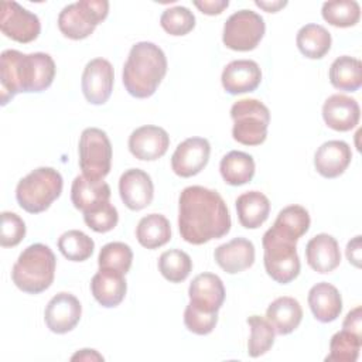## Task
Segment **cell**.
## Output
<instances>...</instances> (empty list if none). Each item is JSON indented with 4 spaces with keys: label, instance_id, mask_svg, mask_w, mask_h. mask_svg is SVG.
Returning a JSON list of instances; mask_svg holds the SVG:
<instances>
[{
    "label": "cell",
    "instance_id": "obj_1",
    "mask_svg": "<svg viewBox=\"0 0 362 362\" xmlns=\"http://www.w3.org/2000/svg\"><path fill=\"white\" fill-rule=\"evenodd\" d=\"M232 226L229 209L215 189L191 185L178 198V229L191 245H204L229 233Z\"/></svg>",
    "mask_w": 362,
    "mask_h": 362
},
{
    "label": "cell",
    "instance_id": "obj_2",
    "mask_svg": "<svg viewBox=\"0 0 362 362\" xmlns=\"http://www.w3.org/2000/svg\"><path fill=\"white\" fill-rule=\"evenodd\" d=\"M55 62L49 54L6 49L0 55V98L7 105L17 93L42 92L52 85Z\"/></svg>",
    "mask_w": 362,
    "mask_h": 362
},
{
    "label": "cell",
    "instance_id": "obj_3",
    "mask_svg": "<svg viewBox=\"0 0 362 362\" xmlns=\"http://www.w3.org/2000/svg\"><path fill=\"white\" fill-rule=\"evenodd\" d=\"M167 74V58L154 42H136L123 66V85L127 93L137 99L154 95Z\"/></svg>",
    "mask_w": 362,
    "mask_h": 362
},
{
    "label": "cell",
    "instance_id": "obj_4",
    "mask_svg": "<svg viewBox=\"0 0 362 362\" xmlns=\"http://www.w3.org/2000/svg\"><path fill=\"white\" fill-rule=\"evenodd\" d=\"M55 267L54 252L47 245L34 243L20 253L11 270V280L21 291L40 294L52 284Z\"/></svg>",
    "mask_w": 362,
    "mask_h": 362
},
{
    "label": "cell",
    "instance_id": "obj_5",
    "mask_svg": "<svg viewBox=\"0 0 362 362\" xmlns=\"http://www.w3.org/2000/svg\"><path fill=\"white\" fill-rule=\"evenodd\" d=\"M297 240L290 235L272 226L263 235V263L266 273L280 284H287L300 274V257L296 247Z\"/></svg>",
    "mask_w": 362,
    "mask_h": 362
},
{
    "label": "cell",
    "instance_id": "obj_6",
    "mask_svg": "<svg viewBox=\"0 0 362 362\" xmlns=\"http://www.w3.org/2000/svg\"><path fill=\"white\" fill-rule=\"evenodd\" d=\"M64 180L52 167H38L21 178L16 187V199L28 214L47 211L59 198Z\"/></svg>",
    "mask_w": 362,
    "mask_h": 362
},
{
    "label": "cell",
    "instance_id": "obj_7",
    "mask_svg": "<svg viewBox=\"0 0 362 362\" xmlns=\"http://www.w3.org/2000/svg\"><path fill=\"white\" fill-rule=\"evenodd\" d=\"M232 137L245 146H260L267 137L270 112L257 99H240L230 107Z\"/></svg>",
    "mask_w": 362,
    "mask_h": 362
},
{
    "label": "cell",
    "instance_id": "obj_8",
    "mask_svg": "<svg viewBox=\"0 0 362 362\" xmlns=\"http://www.w3.org/2000/svg\"><path fill=\"white\" fill-rule=\"evenodd\" d=\"M109 14L106 0H79L65 6L58 16L59 31L71 40L89 37Z\"/></svg>",
    "mask_w": 362,
    "mask_h": 362
},
{
    "label": "cell",
    "instance_id": "obj_9",
    "mask_svg": "<svg viewBox=\"0 0 362 362\" xmlns=\"http://www.w3.org/2000/svg\"><path fill=\"white\" fill-rule=\"evenodd\" d=\"M82 174L92 180H103L112 165V144L107 134L98 127L82 132L78 144Z\"/></svg>",
    "mask_w": 362,
    "mask_h": 362
},
{
    "label": "cell",
    "instance_id": "obj_10",
    "mask_svg": "<svg viewBox=\"0 0 362 362\" xmlns=\"http://www.w3.org/2000/svg\"><path fill=\"white\" fill-rule=\"evenodd\" d=\"M266 31L264 20L252 10H239L229 16L223 24V45L233 51H252L262 41Z\"/></svg>",
    "mask_w": 362,
    "mask_h": 362
},
{
    "label": "cell",
    "instance_id": "obj_11",
    "mask_svg": "<svg viewBox=\"0 0 362 362\" xmlns=\"http://www.w3.org/2000/svg\"><path fill=\"white\" fill-rule=\"evenodd\" d=\"M1 33L13 41L27 44L40 35L41 23L37 14L16 1H3L0 8Z\"/></svg>",
    "mask_w": 362,
    "mask_h": 362
},
{
    "label": "cell",
    "instance_id": "obj_12",
    "mask_svg": "<svg viewBox=\"0 0 362 362\" xmlns=\"http://www.w3.org/2000/svg\"><path fill=\"white\" fill-rule=\"evenodd\" d=\"M115 71L105 58L90 59L82 74V93L92 105H103L112 95Z\"/></svg>",
    "mask_w": 362,
    "mask_h": 362
},
{
    "label": "cell",
    "instance_id": "obj_13",
    "mask_svg": "<svg viewBox=\"0 0 362 362\" xmlns=\"http://www.w3.org/2000/svg\"><path fill=\"white\" fill-rule=\"evenodd\" d=\"M211 144L204 137H189L181 141L171 156L173 171L182 178L199 174L208 164Z\"/></svg>",
    "mask_w": 362,
    "mask_h": 362
},
{
    "label": "cell",
    "instance_id": "obj_14",
    "mask_svg": "<svg viewBox=\"0 0 362 362\" xmlns=\"http://www.w3.org/2000/svg\"><path fill=\"white\" fill-rule=\"evenodd\" d=\"M81 315L82 305L79 300L71 293L61 291L48 301L44 311V321L49 331L66 334L76 327Z\"/></svg>",
    "mask_w": 362,
    "mask_h": 362
},
{
    "label": "cell",
    "instance_id": "obj_15",
    "mask_svg": "<svg viewBox=\"0 0 362 362\" xmlns=\"http://www.w3.org/2000/svg\"><path fill=\"white\" fill-rule=\"evenodd\" d=\"M170 147L168 133L154 124L137 127L129 136L130 153L141 161H154L163 157Z\"/></svg>",
    "mask_w": 362,
    "mask_h": 362
},
{
    "label": "cell",
    "instance_id": "obj_16",
    "mask_svg": "<svg viewBox=\"0 0 362 362\" xmlns=\"http://www.w3.org/2000/svg\"><path fill=\"white\" fill-rule=\"evenodd\" d=\"M119 194L129 209L140 211L151 204L154 198V185L146 171L130 168L120 175Z\"/></svg>",
    "mask_w": 362,
    "mask_h": 362
},
{
    "label": "cell",
    "instance_id": "obj_17",
    "mask_svg": "<svg viewBox=\"0 0 362 362\" xmlns=\"http://www.w3.org/2000/svg\"><path fill=\"white\" fill-rule=\"evenodd\" d=\"M188 296L189 305L205 313H218L225 301L223 281L214 273H201L192 279Z\"/></svg>",
    "mask_w": 362,
    "mask_h": 362
},
{
    "label": "cell",
    "instance_id": "obj_18",
    "mask_svg": "<svg viewBox=\"0 0 362 362\" xmlns=\"http://www.w3.org/2000/svg\"><path fill=\"white\" fill-rule=\"evenodd\" d=\"M221 82L230 95L253 92L262 82V71L252 59H236L223 68Z\"/></svg>",
    "mask_w": 362,
    "mask_h": 362
},
{
    "label": "cell",
    "instance_id": "obj_19",
    "mask_svg": "<svg viewBox=\"0 0 362 362\" xmlns=\"http://www.w3.org/2000/svg\"><path fill=\"white\" fill-rule=\"evenodd\" d=\"M361 117L358 102L346 95H331L322 105V119L325 124L337 132H349L356 127Z\"/></svg>",
    "mask_w": 362,
    "mask_h": 362
},
{
    "label": "cell",
    "instance_id": "obj_20",
    "mask_svg": "<svg viewBox=\"0 0 362 362\" xmlns=\"http://www.w3.org/2000/svg\"><path fill=\"white\" fill-rule=\"evenodd\" d=\"M352 151L342 140H328L322 143L314 154V167L324 178H337L348 168Z\"/></svg>",
    "mask_w": 362,
    "mask_h": 362
},
{
    "label": "cell",
    "instance_id": "obj_21",
    "mask_svg": "<svg viewBox=\"0 0 362 362\" xmlns=\"http://www.w3.org/2000/svg\"><path fill=\"white\" fill-rule=\"evenodd\" d=\"M305 260L317 273L334 272L341 263V252L337 239L328 233H318L305 245Z\"/></svg>",
    "mask_w": 362,
    "mask_h": 362
},
{
    "label": "cell",
    "instance_id": "obj_22",
    "mask_svg": "<svg viewBox=\"0 0 362 362\" xmlns=\"http://www.w3.org/2000/svg\"><path fill=\"white\" fill-rule=\"evenodd\" d=\"M214 257L223 272L236 274L255 263V246L246 238H235L219 245L214 252Z\"/></svg>",
    "mask_w": 362,
    "mask_h": 362
},
{
    "label": "cell",
    "instance_id": "obj_23",
    "mask_svg": "<svg viewBox=\"0 0 362 362\" xmlns=\"http://www.w3.org/2000/svg\"><path fill=\"white\" fill-rule=\"evenodd\" d=\"M127 283L124 274L112 269H99L90 280V293L106 308L117 307L126 296Z\"/></svg>",
    "mask_w": 362,
    "mask_h": 362
},
{
    "label": "cell",
    "instance_id": "obj_24",
    "mask_svg": "<svg viewBox=\"0 0 362 362\" xmlns=\"http://www.w3.org/2000/svg\"><path fill=\"white\" fill-rule=\"evenodd\" d=\"M307 300L314 318L324 324L335 321L342 311V297L338 288L327 281L314 284Z\"/></svg>",
    "mask_w": 362,
    "mask_h": 362
},
{
    "label": "cell",
    "instance_id": "obj_25",
    "mask_svg": "<svg viewBox=\"0 0 362 362\" xmlns=\"http://www.w3.org/2000/svg\"><path fill=\"white\" fill-rule=\"evenodd\" d=\"M110 199V187L103 180H92L83 174L75 177L71 187V201L81 212H88Z\"/></svg>",
    "mask_w": 362,
    "mask_h": 362
},
{
    "label": "cell",
    "instance_id": "obj_26",
    "mask_svg": "<svg viewBox=\"0 0 362 362\" xmlns=\"http://www.w3.org/2000/svg\"><path fill=\"white\" fill-rule=\"evenodd\" d=\"M266 320L273 325L276 334L287 335L300 325L303 308L296 298L283 296L270 303L266 310Z\"/></svg>",
    "mask_w": 362,
    "mask_h": 362
},
{
    "label": "cell",
    "instance_id": "obj_27",
    "mask_svg": "<svg viewBox=\"0 0 362 362\" xmlns=\"http://www.w3.org/2000/svg\"><path fill=\"white\" fill-rule=\"evenodd\" d=\"M235 204L239 223L246 229H257L269 218L270 201L260 191L243 192Z\"/></svg>",
    "mask_w": 362,
    "mask_h": 362
},
{
    "label": "cell",
    "instance_id": "obj_28",
    "mask_svg": "<svg viewBox=\"0 0 362 362\" xmlns=\"http://www.w3.org/2000/svg\"><path fill=\"white\" fill-rule=\"evenodd\" d=\"M255 168L253 157L238 150H232L225 154L219 164V171L223 181L233 187L250 182L255 175Z\"/></svg>",
    "mask_w": 362,
    "mask_h": 362
},
{
    "label": "cell",
    "instance_id": "obj_29",
    "mask_svg": "<svg viewBox=\"0 0 362 362\" xmlns=\"http://www.w3.org/2000/svg\"><path fill=\"white\" fill-rule=\"evenodd\" d=\"M298 51L310 59H321L331 48L332 38L329 31L320 24L303 25L296 37Z\"/></svg>",
    "mask_w": 362,
    "mask_h": 362
},
{
    "label": "cell",
    "instance_id": "obj_30",
    "mask_svg": "<svg viewBox=\"0 0 362 362\" xmlns=\"http://www.w3.org/2000/svg\"><path fill=\"white\" fill-rule=\"evenodd\" d=\"M136 238L146 249H157L171 239V226L161 214H148L143 216L136 228Z\"/></svg>",
    "mask_w": 362,
    "mask_h": 362
},
{
    "label": "cell",
    "instance_id": "obj_31",
    "mask_svg": "<svg viewBox=\"0 0 362 362\" xmlns=\"http://www.w3.org/2000/svg\"><path fill=\"white\" fill-rule=\"evenodd\" d=\"M329 82L334 88L345 92H355L362 85V64L358 58L342 55L329 66Z\"/></svg>",
    "mask_w": 362,
    "mask_h": 362
},
{
    "label": "cell",
    "instance_id": "obj_32",
    "mask_svg": "<svg viewBox=\"0 0 362 362\" xmlns=\"http://www.w3.org/2000/svg\"><path fill=\"white\" fill-rule=\"evenodd\" d=\"M321 16L334 27H354L361 18V7L355 0L325 1L321 8Z\"/></svg>",
    "mask_w": 362,
    "mask_h": 362
},
{
    "label": "cell",
    "instance_id": "obj_33",
    "mask_svg": "<svg viewBox=\"0 0 362 362\" xmlns=\"http://www.w3.org/2000/svg\"><path fill=\"white\" fill-rule=\"evenodd\" d=\"M58 249L64 257L71 262H83L89 259L95 249V242L85 232L71 229L58 239Z\"/></svg>",
    "mask_w": 362,
    "mask_h": 362
},
{
    "label": "cell",
    "instance_id": "obj_34",
    "mask_svg": "<svg viewBox=\"0 0 362 362\" xmlns=\"http://www.w3.org/2000/svg\"><path fill=\"white\" fill-rule=\"evenodd\" d=\"M250 328V337L247 341V354L252 358L264 355L274 344L276 331L273 325L260 315H250L246 320Z\"/></svg>",
    "mask_w": 362,
    "mask_h": 362
},
{
    "label": "cell",
    "instance_id": "obj_35",
    "mask_svg": "<svg viewBox=\"0 0 362 362\" xmlns=\"http://www.w3.org/2000/svg\"><path fill=\"white\" fill-rule=\"evenodd\" d=\"M362 345V335H358L348 329L335 332L329 342V354L325 361L331 362H355L359 356Z\"/></svg>",
    "mask_w": 362,
    "mask_h": 362
},
{
    "label": "cell",
    "instance_id": "obj_36",
    "mask_svg": "<svg viewBox=\"0 0 362 362\" xmlns=\"http://www.w3.org/2000/svg\"><path fill=\"white\" fill-rule=\"evenodd\" d=\"M158 270L170 283H181L189 276L192 270V260L184 250H165L158 259Z\"/></svg>",
    "mask_w": 362,
    "mask_h": 362
},
{
    "label": "cell",
    "instance_id": "obj_37",
    "mask_svg": "<svg viewBox=\"0 0 362 362\" xmlns=\"http://www.w3.org/2000/svg\"><path fill=\"white\" fill-rule=\"evenodd\" d=\"M310 223V215L304 206L288 205L279 212L273 226L298 240L303 235L307 233Z\"/></svg>",
    "mask_w": 362,
    "mask_h": 362
},
{
    "label": "cell",
    "instance_id": "obj_38",
    "mask_svg": "<svg viewBox=\"0 0 362 362\" xmlns=\"http://www.w3.org/2000/svg\"><path fill=\"white\" fill-rule=\"evenodd\" d=\"M133 262V252L129 245L123 242L106 243L98 256L99 269H112L126 274Z\"/></svg>",
    "mask_w": 362,
    "mask_h": 362
},
{
    "label": "cell",
    "instance_id": "obj_39",
    "mask_svg": "<svg viewBox=\"0 0 362 362\" xmlns=\"http://www.w3.org/2000/svg\"><path fill=\"white\" fill-rule=\"evenodd\" d=\"M160 25L170 35H185L194 30L195 16L189 8L184 6H175L163 11L160 17Z\"/></svg>",
    "mask_w": 362,
    "mask_h": 362
},
{
    "label": "cell",
    "instance_id": "obj_40",
    "mask_svg": "<svg viewBox=\"0 0 362 362\" xmlns=\"http://www.w3.org/2000/svg\"><path fill=\"white\" fill-rule=\"evenodd\" d=\"M83 221L92 230L98 233H106L112 230L119 222L117 209L107 201L102 205L83 214Z\"/></svg>",
    "mask_w": 362,
    "mask_h": 362
},
{
    "label": "cell",
    "instance_id": "obj_41",
    "mask_svg": "<svg viewBox=\"0 0 362 362\" xmlns=\"http://www.w3.org/2000/svg\"><path fill=\"white\" fill-rule=\"evenodd\" d=\"M25 236V223L14 212H1V235L0 245L3 247L17 246Z\"/></svg>",
    "mask_w": 362,
    "mask_h": 362
},
{
    "label": "cell",
    "instance_id": "obj_42",
    "mask_svg": "<svg viewBox=\"0 0 362 362\" xmlns=\"http://www.w3.org/2000/svg\"><path fill=\"white\" fill-rule=\"evenodd\" d=\"M218 322V313H205L192 305H187L184 311V324L188 331L197 335H208Z\"/></svg>",
    "mask_w": 362,
    "mask_h": 362
},
{
    "label": "cell",
    "instance_id": "obj_43",
    "mask_svg": "<svg viewBox=\"0 0 362 362\" xmlns=\"http://www.w3.org/2000/svg\"><path fill=\"white\" fill-rule=\"evenodd\" d=\"M194 6L204 14L206 16H216V14H221L228 6H229V1L228 0H202V1H198V0H194L192 1Z\"/></svg>",
    "mask_w": 362,
    "mask_h": 362
},
{
    "label": "cell",
    "instance_id": "obj_44",
    "mask_svg": "<svg viewBox=\"0 0 362 362\" xmlns=\"http://www.w3.org/2000/svg\"><path fill=\"white\" fill-rule=\"evenodd\" d=\"M342 328L352 331L358 335H362V307L361 305L355 307L354 310H351L346 314V317L342 322Z\"/></svg>",
    "mask_w": 362,
    "mask_h": 362
},
{
    "label": "cell",
    "instance_id": "obj_45",
    "mask_svg": "<svg viewBox=\"0 0 362 362\" xmlns=\"http://www.w3.org/2000/svg\"><path fill=\"white\" fill-rule=\"evenodd\" d=\"M346 257L351 264L355 267H361V236H355L346 245Z\"/></svg>",
    "mask_w": 362,
    "mask_h": 362
},
{
    "label": "cell",
    "instance_id": "obj_46",
    "mask_svg": "<svg viewBox=\"0 0 362 362\" xmlns=\"http://www.w3.org/2000/svg\"><path fill=\"white\" fill-rule=\"evenodd\" d=\"M71 361H86V362H89V361L90 362L92 361H103V356L95 349L85 348V349H81L76 354H74L71 356Z\"/></svg>",
    "mask_w": 362,
    "mask_h": 362
},
{
    "label": "cell",
    "instance_id": "obj_47",
    "mask_svg": "<svg viewBox=\"0 0 362 362\" xmlns=\"http://www.w3.org/2000/svg\"><path fill=\"white\" fill-rule=\"evenodd\" d=\"M255 4L267 13H277L280 8L287 6V1H259V0H256Z\"/></svg>",
    "mask_w": 362,
    "mask_h": 362
}]
</instances>
